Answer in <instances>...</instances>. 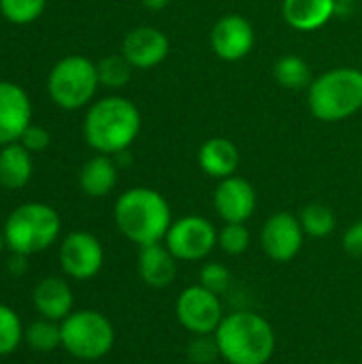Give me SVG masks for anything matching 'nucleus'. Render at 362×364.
Masks as SVG:
<instances>
[{
	"instance_id": "f257e3e1",
	"label": "nucleus",
	"mask_w": 362,
	"mask_h": 364,
	"mask_svg": "<svg viewBox=\"0 0 362 364\" xmlns=\"http://www.w3.org/2000/svg\"><path fill=\"white\" fill-rule=\"evenodd\" d=\"M213 337L226 364H269L277 348L271 322L247 309L226 314Z\"/></svg>"
},
{
	"instance_id": "f03ea898",
	"label": "nucleus",
	"mask_w": 362,
	"mask_h": 364,
	"mask_svg": "<svg viewBox=\"0 0 362 364\" xmlns=\"http://www.w3.org/2000/svg\"><path fill=\"white\" fill-rule=\"evenodd\" d=\"M113 220L130 243L143 247L164 241L173 224V213L160 192L151 188H130L115 200Z\"/></svg>"
},
{
	"instance_id": "7ed1b4c3",
	"label": "nucleus",
	"mask_w": 362,
	"mask_h": 364,
	"mask_svg": "<svg viewBox=\"0 0 362 364\" xmlns=\"http://www.w3.org/2000/svg\"><path fill=\"white\" fill-rule=\"evenodd\" d=\"M141 130V113L128 98L109 96L92 105L85 115L83 134L98 154L126 151Z\"/></svg>"
},
{
	"instance_id": "20e7f679",
	"label": "nucleus",
	"mask_w": 362,
	"mask_h": 364,
	"mask_svg": "<svg viewBox=\"0 0 362 364\" xmlns=\"http://www.w3.org/2000/svg\"><path fill=\"white\" fill-rule=\"evenodd\" d=\"M362 109V70L341 66L309 85V111L322 122H341Z\"/></svg>"
},
{
	"instance_id": "39448f33",
	"label": "nucleus",
	"mask_w": 362,
	"mask_h": 364,
	"mask_svg": "<svg viewBox=\"0 0 362 364\" xmlns=\"http://www.w3.org/2000/svg\"><path fill=\"white\" fill-rule=\"evenodd\" d=\"M2 230L11 254L34 256L58 241L62 220L53 207L45 203H28L11 211Z\"/></svg>"
},
{
	"instance_id": "423d86ee",
	"label": "nucleus",
	"mask_w": 362,
	"mask_h": 364,
	"mask_svg": "<svg viewBox=\"0 0 362 364\" xmlns=\"http://www.w3.org/2000/svg\"><path fill=\"white\" fill-rule=\"evenodd\" d=\"M60 328L62 348L77 360H100L115 346V328L111 320L96 309H75L60 322Z\"/></svg>"
},
{
	"instance_id": "0eeeda50",
	"label": "nucleus",
	"mask_w": 362,
	"mask_h": 364,
	"mask_svg": "<svg viewBox=\"0 0 362 364\" xmlns=\"http://www.w3.org/2000/svg\"><path fill=\"white\" fill-rule=\"evenodd\" d=\"M98 83L96 64L83 55H68L49 73V96L62 109H81L94 98Z\"/></svg>"
},
{
	"instance_id": "6e6552de",
	"label": "nucleus",
	"mask_w": 362,
	"mask_h": 364,
	"mask_svg": "<svg viewBox=\"0 0 362 364\" xmlns=\"http://www.w3.org/2000/svg\"><path fill=\"white\" fill-rule=\"evenodd\" d=\"M175 316L181 328L188 331L192 337H196V335H213L226 314L220 294L207 290L201 284H194L177 294Z\"/></svg>"
},
{
	"instance_id": "1a4fd4ad",
	"label": "nucleus",
	"mask_w": 362,
	"mask_h": 364,
	"mask_svg": "<svg viewBox=\"0 0 362 364\" xmlns=\"http://www.w3.org/2000/svg\"><path fill=\"white\" fill-rule=\"evenodd\" d=\"M164 245L179 262H201L218 247V228L203 215L173 220Z\"/></svg>"
},
{
	"instance_id": "9d476101",
	"label": "nucleus",
	"mask_w": 362,
	"mask_h": 364,
	"mask_svg": "<svg viewBox=\"0 0 362 364\" xmlns=\"http://www.w3.org/2000/svg\"><path fill=\"white\" fill-rule=\"evenodd\" d=\"M58 258L66 277L75 282H87L102 271L105 247L92 232L75 230L64 237Z\"/></svg>"
},
{
	"instance_id": "9b49d317",
	"label": "nucleus",
	"mask_w": 362,
	"mask_h": 364,
	"mask_svg": "<svg viewBox=\"0 0 362 364\" xmlns=\"http://www.w3.org/2000/svg\"><path fill=\"white\" fill-rule=\"evenodd\" d=\"M305 243V230L288 211L273 213L265 220L260 230V247L273 262H290L294 260Z\"/></svg>"
},
{
	"instance_id": "f8f14e48",
	"label": "nucleus",
	"mask_w": 362,
	"mask_h": 364,
	"mask_svg": "<svg viewBox=\"0 0 362 364\" xmlns=\"http://www.w3.org/2000/svg\"><path fill=\"white\" fill-rule=\"evenodd\" d=\"M213 207L224 224H245L256 211V190L237 175L220 179L213 192Z\"/></svg>"
},
{
	"instance_id": "ddd939ff",
	"label": "nucleus",
	"mask_w": 362,
	"mask_h": 364,
	"mask_svg": "<svg viewBox=\"0 0 362 364\" xmlns=\"http://www.w3.org/2000/svg\"><path fill=\"white\" fill-rule=\"evenodd\" d=\"M211 47L215 55L226 62L243 60L254 47L252 23L237 13L220 17L211 30Z\"/></svg>"
},
{
	"instance_id": "4468645a",
	"label": "nucleus",
	"mask_w": 362,
	"mask_h": 364,
	"mask_svg": "<svg viewBox=\"0 0 362 364\" xmlns=\"http://www.w3.org/2000/svg\"><path fill=\"white\" fill-rule=\"evenodd\" d=\"M122 55L132 68H154L169 55V38L162 30L151 26H141L130 30L122 43Z\"/></svg>"
},
{
	"instance_id": "2eb2a0df",
	"label": "nucleus",
	"mask_w": 362,
	"mask_h": 364,
	"mask_svg": "<svg viewBox=\"0 0 362 364\" xmlns=\"http://www.w3.org/2000/svg\"><path fill=\"white\" fill-rule=\"evenodd\" d=\"M30 115L32 107L28 94L11 81H0V145L21 139L23 130L30 126Z\"/></svg>"
},
{
	"instance_id": "dca6fc26",
	"label": "nucleus",
	"mask_w": 362,
	"mask_h": 364,
	"mask_svg": "<svg viewBox=\"0 0 362 364\" xmlns=\"http://www.w3.org/2000/svg\"><path fill=\"white\" fill-rule=\"evenodd\" d=\"M32 305L36 314L45 320L62 322L75 309V294L70 284L60 275L43 277L32 290Z\"/></svg>"
},
{
	"instance_id": "f3484780",
	"label": "nucleus",
	"mask_w": 362,
	"mask_h": 364,
	"mask_svg": "<svg viewBox=\"0 0 362 364\" xmlns=\"http://www.w3.org/2000/svg\"><path fill=\"white\" fill-rule=\"evenodd\" d=\"M177 258L169 252V247L162 243H151L139 247L137 256V273L141 282L154 290L169 288L177 277Z\"/></svg>"
},
{
	"instance_id": "a211bd4d",
	"label": "nucleus",
	"mask_w": 362,
	"mask_h": 364,
	"mask_svg": "<svg viewBox=\"0 0 362 364\" xmlns=\"http://www.w3.org/2000/svg\"><path fill=\"white\" fill-rule=\"evenodd\" d=\"M241 156L233 141L224 136L207 139L198 149V166L205 175L213 179H226L233 177L239 168Z\"/></svg>"
},
{
	"instance_id": "6ab92c4d",
	"label": "nucleus",
	"mask_w": 362,
	"mask_h": 364,
	"mask_svg": "<svg viewBox=\"0 0 362 364\" xmlns=\"http://www.w3.org/2000/svg\"><path fill=\"white\" fill-rule=\"evenodd\" d=\"M284 19L299 32L322 28L337 11V0H284Z\"/></svg>"
},
{
	"instance_id": "aec40b11",
	"label": "nucleus",
	"mask_w": 362,
	"mask_h": 364,
	"mask_svg": "<svg viewBox=\"0 0 362 364\" xmlns=\"http://www.w3.org/2000/svg\"><path fill=\"white\" fill-rule=\"evenodd\" d=\"M115 183H117V164L107 154L90 158L79 171V186L92 198H102L111 194Z\"/></svg>"
},
{
	"instance_id": "412c9836",
	"label": "nucleus",
	"mask_w": 362,
	"mask_h": 364,
	"mask_svg": "<svg viewBox=\"0 0 362 364\" xmlns=\"http://www.w3.org/2000/svg\"><path fill=\"white\" fill-rule=\"evenodd\" d=\"M32 177V158L23 145L9 143L0 151V183L9 190L23 188Z\"/></svg>"
},
{
	"instance_id": "4be33fe9",
	"label": "nucleus",
	"mask_w": 362,
	"mask_h": 364,
	"mask_svg": "<svg viewBox=\"0 0 362 364\" xmlns=\"http://www.w3.org/2000/svg\"><path fill=\"white\" fill-rule=\"evenodd\" d=\"M275 81L286 90H303L312 85V68L299 55H282L273 66Z\"/></svg>"
},
{
	"instance_id": "5701e85b",
	"label": "nucleus",
	"mask_w": 362,
	"mask_h": 364,
	"mask_svg": "<svg viewBox=\"0 0 362 364\" xmlns=\"http://www.w3.org/2000/svg\"><path fill=\"white\" fill-rule=\"evenodd\" d=\"M23 341L30 346V350L38 354H51L58 348H62V328L60 322L38 318L32 324H28L23 333Z\"/></svg>"
},
{
	"instance_id": "b1692460",
	"label": "nucleus",
	"mask_w": 362,
	"mask_h": 364,
	"mask_svg": "<svg viewBox=\"0 0 362 364\" xmlns=\"http://www.w3.org/2000/svg\"><path fill=\"white\" fill-rule=\"evenodd\" d=\"M299 222L305 230V237H312V239H324V237L333 235V230L337 226V218H335L333 209L322 203L307 205L301 211Z\"/></svg>"
},
{
	"instance_id": "393cba45",
	"label": "nucleus",
	"mask_w": 362,
	"mask_h": 364,
	"mask_svg": "<svg viewBox=\"0 0 362 364\" xmlns=\"http://www.w3.org/2000/svg\"><path fill=\"white\" fill-rule=\"evenodd\" d=\"M23 324L15 309L0 303V356H11L23 341Z\"/></svg>"
},
{
	"instance_id": "a878e982",
	"label": "nucleus",
	"mask_w": 362,
	"mask_h": 364,
	"mask_svg": "<svg viewBox=\"0 0 362 364\" xmlns=\"http://www.w3.org/2000/svg\"><path fill=\"white\" fill-rule=\"evenodd\" d=\"M130 70H132V66L124 55H107L96 64L98 81L111 90L124 87L130 81Z\"/></svg>"
},
{
	"instance_id": "bb28decb",
	"label": "nucleus",
	"mask_w": 362,
	"mask_h": 364,
	"mask_svg": "<svg viewBox=\"0 0 362 364\" xmlns=\"http://www.w3.org/2000/svg\"><path fill=\"white\" fill-rule=\"evenodd\" d=\"M252 235L245 224H224L218 230V247L228 256H241L250 250Z\"/></svg>"
},
{
	"instance_id": "cd10ccee",
	"label": "nucleus",
	"mask_w": 362,
	"mask_h": 364,
	"mask_svg": "<svg viewBox=\"0 0 362 364\" xmlns=\"http://www.w3.org/2000/svg\"><path fill=\"white\" fill-rule=\"evenodd\" d=\"M47 0H0L2 15L13 23H30L45 11Z\"/></svg>"
},
{
	"instance_id": "c85d7f7f",
	"label": "nucleus",
	"mask_w": 362,
	"mask_h": 364,
	"mask_svg": "<svg viewBox=\"0 0 362 364\" xmlns=\"http://www.w3.org/2000/svg\"><path fill=\"white\" fill-rule=\"evenodd\" d=\"M186 356L192 364H213L220 358V350L213 335H196L186 348Z\"/></svg>"
},
{
	"instance_id": "c756f323",
	"label": "nucleus",
	"mask_w": 362,
	"mask_h": 364,
	"mask_svg": "<svg viewBox=\"0 0 362 364\" xmlns=\"http://www.w3.org/2000/svg\"><path fill=\"white\" fill-rule=\"evenodd\" d=\"M230 282H233L230 271L220 262H205L198 271V284L215 294L226 292L230 288Z\"/></svg>"
},
{
	"instance_id": "7c9ffc66",
	"label": "nucleus",
	"mask_w": 362,
	"mask_h": 364,
	"mask_svg": "<svg viewBox=\"0 0 362 364\" xmlns=\"http://www.w3.org/2000/svg\"><path fill=\"white\" fill-rule=\"evenodd\" d=\"M19 141L28 151H43L49 145V132L41 126H28Z\"/></svg>"
},
{
	"instance_id": "2f4dec72",
	"label": "nucleus",
	"mask_w": 362,
	"mask_h": 364,
	"mask_svg": "<svg viewBox=\"0 0 362 364\" xmlns=\"http://www.w3.org/2000/svg\"><path fill=\"white\" fill-rule=\"evenodd\" d=\"M344 250L354 256V258H362V220L354 222L352 226H348V230L344 232Z\"/></svg>"
},
{
	"instance_id": "473e14b6",
	"label": "nucleus",
	"mask_w": 362,
	"mask_h": 364,
	"mask_svg": "<svg viewBox=\"0 0 362 364\" xmlns=\"http://www.w3.org/2000/svg\"><path fill=\"white\" fill-rule=\"evenodd\" d=\"M6 271H9L13 277H21V275L28 271V256L11 254V258H9V262H6Z\"/></svg>"
},
{
	"instance_id": "72a5a7b5",
	"label": "nucleus",
	"mask_w": 362,
	"mask_h": 364,
	"mask_svg": "<svg viewBox=\"0 0 362 364\" xmlns=\"http://www.w3.org/2000/svg\"><path fill=\"white\" fill-rule=\"evenodd\" d=\"M143 2V6H147L149 11H162V9H166L173 0H141Z\"/></svg>"
},
{
	"instance_id": "f704fd0d",
	"label": "nucleus",
	"mask_w": 362,
	"mask_h": 364,
	"mask_svg": "<svg viewBox=\"0 0 362 364\" xmlns=\"http://www.w3.org/2000/svg\"><path fill=\"white\" fill-rule=\"evenodd\" d=\"M4 247H6V241H4V230L0 228V252H2Z\"/></svg>"
},
{
	"instance_id": "c9c22d12",
	"label": "nucleus",
	"mask_w": 362,
	"mask_h": 364,
	"mask_svg": "<svg viewBox=\"0 0 362 364\" xmlns=\"http://www.w3.org/2000/svg\"><path fill=\"white\" fill-rule=\"evenodd\" d=\"M339 2H344V4H350V2H354V0H337V4H339Z\"/></svg>"
},
{
	"instance_id": "e433bc0d",
	"label": "nucleus",
	"mask_w": 362,
	"mask_h": 364,
	"mask_svg": "<svg viewBox=\"0 0 362 364\" xmlns=\"http://www.w3.org/2000/svg\"><path fill=\"white\" fill-rule=\"evenodd\" d=\"M324 364H352V363H339V360H337V363H324Z\"/></svg>"
}]
</instances>
